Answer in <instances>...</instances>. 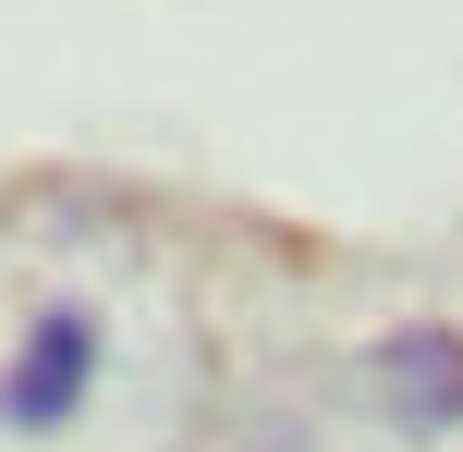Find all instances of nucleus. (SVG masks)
<instances>
[{"label": "nucleus", "instance_id": "f257e3e1", "mask_svg": "<svg viewBox=\"0 0 463 452\" xmlns=\"http://www.w3.org/2000/svg\"><path fill=\"white\" fill-rule=\"evenodd\" d=\"M98 367H110V331H98V306H86V293H49V306L24 318L13 367H0V428H13V440H61L73 416H86Z\"/></svg>", "mask_w": 463, "mask_h": 452}, {"label": "nucleus", "instance_id": "f03ea898", "mask_svg": "<svg viewBox=\"0 0 463 452\" xmlns=\"http://www.w3.org/2000/svg\"><path fill=\"white\" fill-rule=\"evenodd\" d=\"M366 404L391 416L402 440H451V428H463V331H451V318L378 331V342H366Z\"/></svg>", "mask_w": 463, "mask_h": 452}]
</instances>
